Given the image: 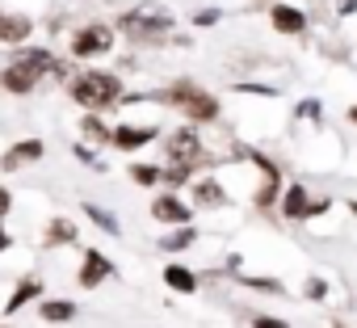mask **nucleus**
I'll return each mask as SVG.
<instances>
[{
    "label": "nucleus",
    "mask_w": 357,
    "mask_h": 328,
    "mask_svg": "<svg viewBox=\"0 0 357 328\" xmlns=\"http://www.w3.org/2000/svg\"><path fill=\"white\" fill-rule=\"evenodd\" d=\"M43 76H59V64L51 51H17V59L0 72V89L13 93V97H26L38 89Z\"/></svg>",
    "instance_id": "f257e3e1"
},
{
    "label": "nucleus",
    "mask_w": 357,
    "mask_h": 328,
    "mask_svg": "<svg viewBox=\"0 0 357 328\" xmlns=\"http://www.w3.org/2000/svg\"><path fill=\"white\" fill-rule=\"evenodd\" d=\"M68 93H72V101L84 105V110H105V105H114V101L122 97V80H118L114 72H80V76L68 84Z\"/></svg>",
    "instance_id": "f03ea898"
},
{
    "label": "nucleus",
    "mask_w": 357,
    "mask_h": 328,
    "mask_svg": "<svg viewBox=\"0 0 357 328\" xmlns=\"http://www.w3.org/2000/svg\"><path fill=\"white\" fill-rule=\"evenodd\" d=\"M164 101H172L190 122H215L219 118V101L206 93V89H194V84H172L164 93Z\"/></svg>",
    "instance_id": "7ed1b4c3"
},
{
    "label": "nucleus",
    "mask_w": 357,
    "mask_h": 328,
    "mask_svg": "<svg viewBox=\"0 0 357 328\" xmlns=\"http://www.w3.org/2000/svg\"><path fill=\"white\" fill-rule=\"evenodd\" d=\"M122 30H126L130 38L155 43V38H168V34H172V17H168L164 9H155V5H139V9H130V13L122 17Z\"/></svg>",
    "instance_id": "20e7f679"
},
{
    "label": "nucleus",
    "mask_w": 357,
    "mask_h": 328,
    "mask_svg": "<svg viewBox=\"0 0 357 328\" xmlns=\"http://www.w3.org/2000/svg\"><path fill=\"white\" fill-rule=\"evenodd\" d=\"M109 47H114V30H109L105 22H89V26L76 30V38H72V55H76V59L109 55Z\"/></svg>",
    "instance_id": "39448f33"
},
{
    "label": "nucleus",
    "mask_w": 357,
    "mask_h": 328,
    "mask_svg": "<svg viewBox=\"0 0 357 328\" xmlns=\"http://www.w3.org/2000/svg\"><path fill=\"white\" fill-rule=\"evenodd\" d=\"M269 22H273L278 34H303L307 30V13L294 9V5H273L269 9Z\"/></svg>",
    "instance_id": "423d86ee"
},
{
    "label": "nucleus",
    "mask_w": 357,
    "mask_h": 328,
    "mask_svg": "<svg viewBox=\"0 0 357 328\" xmlns=\"http://www.w3.org/2000/svg\"><path fill=\"white\" fill-rule=\"evenodd\" d=\"M109 274H114V265H109L97 248H89V253H84V265H80V286H84V290H93V286H101Z\"/></svg>",
    "instance_id": "0eeeda50"
},
{
    "label": "nucleus",
    "mask_w": 357,
    "mask_h": 328,
    "mask_svg": "<svg viewBox=\"0 0 357 328\" xmlns=\"http://www.w3.org/2000/svg\"><path fill=\"white\" fill-rule=\"evenodd\" d=\"M151 215H155L160 223H176V228L190 223V207H185L181 198H172V194H160V198L151 202Z\"/></svg>",
    "instance_id": "6e6552de"
},
{
    "label": "nucleus",
    "mask_w": 357,
    "mask_h": 328,
    "mask_svg": "<svg viewBox=\"0 0 357 328\" xmlns=\"http://www.w3.org/2000/svg\"><path fill=\"white\" fill-rule=\"evenodd\" d=\"M319 207H324V202H307V186H290L286 198H282L286 219H307V215H315Z\"/></svg>",
    "instance_id": "1a4fd4ad"
},
{
    "label": "nucleus",
    "mask_w": 357,
    "mask_h": 328,
    "mask_svg": "<svg viewBox=\"0 0 357 328\" xmlns=\"http://www.w3.org/2000/svg\"><path fill=\"white\" fill-rule=\"evenodd\" d=\"M43 156V139H22V143H13L9 151H5V169H22V164H30V160H38Z\"/></svg>",
    "instance_id": "9d476101"
},
{
    "label": "nucleus",
    "mask_w": 357,
    "mask_h": 328,
    "mask_svg": "<svg viewBox=\"0 0 357 328\" xmlns=\"http://www.w3.org/2000/svg\"><path fill=\"white\" fill-rule=\"evenodd\" d=\"M109 139H114V147H122V151H135V147L151 143V139H155V131H151V126H118Z\"/></svg>",
    "instance_id": "9b49d317"
},
{
    "label": "nucleus",
    "mask_w": 357,
    "mask_h": 328,
    "mask_svg": "<svg viewBox=\"0 0 357 328\" xmlns=\"http://www.w3.org/2000/svg\"><path fill=\"white\" fill-rule=\"evenodd\" d=\"M30 30H34V22L26 13H9V17L0 13V38H5V43H26Z\"/></svg>",
    "instance_id": "f8f14e48"
},
{
    "label": "nucleus",
    "mask_w": 357,
    "mask_h": 328,
    "mask_svg": "<svg viewBox=\"0 0 357 328\" xmlns=\"http://www.w3.org/2000/svg\"><path fill=\"white\" fill-rule=\"evenodd\" d=\"M164 282H168L176 295H194V290H198V278H194L185 265H164Z\"/></svg>",
    "instance_id": "ddd939ff"
},
{
    "label": "nucleus",
    "mask_w": 357,
    "mask_h": 328,
    "mask_svg": "<svg viewBox=\"0 0 357 328\" xmlns=\"http://www.w3.org/2000/svg\"><path fill=\"white\" fill-rule=\"evenodd\" d=\"M38 311H43L47 324H72L76 320V303H68V299H47Z\"/></svg>",
    "instance_id": "4468645a"
},
{
    "label": "nucleus",
    "mask_w": 357,
    "mask_h": 328,
    "mask_svg": "<svg viewBox=\"0 0 357 328\" xmlns=\"http://www.w3.org/2000/svg\"><path fill=\"white\" fill-rule=\"evenodd\" d=\"M194 202H198V207H223L227 194H223L219 181H198V186H194Z\"/></svg>",
    "instance_id": "2eb2a0df"
},
{
    "label": "nucleus",
    "mask_w": 357,
    "mask_h": 328,
    "mask_svg": "<svg viewBox=\"0 0 357 328\" xmlns=\"http://www.w3.org/2000/svg\"><path fill=\"white\" fill-rule=\"evenodd\" d=\"M38 290H43V282H38V278H26V282H22V286L13 290V299L5 303V311H9V315H13V311H22V307H26V303H30V299H34Z\"/></svg>",
    "instance_id": "dca6fc26"
},
{
    "label": "nucleus",
    "mask_w": 357,
    "mask_h": 328,
    "mask_svg": "<svg viewBox=\"0 0 357 328\" xmlns=\"http://www.w3.org/2000/svg\"><path fill=\"white\" fill-rule=\"evenodd\" d=\"M47 244H76V228L68 219H51L47 228Z\"/></svg>",
    "instance_id": "f3484780"
},
{
    "label": "nucleus",
    "mask_w": 357,
    "mask_h": 328,
    "mask_svg": "<svg viewBox=\"0 0 357 328\" xmlns=\"http://www.w3.org/2000/svg\"><path fill=\"white\" fill-rule=\"evenodd\" d=\"M164 173L160 169H151V164H130V181H139V186H155Z\"/></svg>",
    "instance_id": "a211bd4d"
},
{
    "label": "nucleus",
    "mask_w": 357,
    "mask_h": 328,
    "mask_svg": "<svg viewBox=\"0 0 357 328\" xmlns=\"http://www.w3.org/2000/svg\"><path fill=\"white\" fill-rule=\"evenodd\" d=\"M80 126H84V135H89V139H97V143H105V139H109V131H105V122H101L97 114H89Z\"/></svg>",
    "instance_id": "6ab92c4d"
},
{
    "label": "nucleus",
    "mask_w": 357,
    "mask_h": 328,
    "mask_svg": "<svg viewBox=\"0 0 357 328\" xmlns=\"http://www.w3.org/2000/svg\"><path fill=\"white\" fill-rule=\"evenodd\" d=\"M190 240H194V228L181 223V232H176V236H164V248H168V253H172V248H185Z\"/></svg>",
    "instance_id": "aec40b11"
},
{
    "label": "nucleus",
    "mask_w": 357,
    "mask_h": 328,
    "mask_svg": "<svg viewBox=\"0 0 357 328\" xmlns=\"http://www.w3.org/2000/svg\"><path fill=\"white\" fill-rule=\"evenodd\" d=\"M89 215H93V219H97V223H101V228H105L109 236H118V223H114V215H105L101 207H89Z\"/></svg>",
    "instance_id": "412c9836"
},
{
    "label": "nucleus",
    "mask_w": 357,
    "mask_h": 328,
    "mask_svg": "<svg viewBox=\"0 0 357 328\" xmlns=\"http://www.w3.org/2000/svg\"><path fill=\"white\" fill-rule=\"evenodd\" d=\"M248 286H257L261 295H278V290H282V282H278V278H273V282H269V278H252Z\"/></svg>",
    "instance_id": "4be33fe9"
},
{
    "label": "nucleus",
    "mask_w": 357,
    "mask_h": 328,
    "mask_svg": "<svg viewBox=\"0 0 357 328\" xmlns=\"http://www.w3.org/2000/svg\"><path fill=\"white\" fill-rule=\"evenodd\" d=\"M252 328H290V324H286V320H273V315H257Z\"/></svg>",
    "instance_id": "5701e85b"
},
{
    "label": "nucleus",
    "mask_w": 357,
    "mask_h": 328,
    "mask_svg": "<svg viewBox=\"0 0 357 328\" xmlns=\"http://www.w3.org/2000/svg\"><path fill=\"white\" fill-rule=\"evenodd\" d=\"M9 207H13V194H9V190H0V219L9 215Z\"/></svg>",
    "instance_id": "b1692460"
},
{
    "label": "nucleus",
    "mask_w": 357,
    "mask_h": 328,
    "mask_svg": "<svg viewBox=\"0 0 357 328\" xmlns=\"http://www.w3.org/2000/svg\"><path fill=\"white\" fill-rule=\"evenodd\" d=\"M307 295H311V299H324V282H319V278H311V282H307Z\"/></svg>",
    "instance_id": "393cba45"
},
{
    "label": "nucleus",
    "mask_w": 357,
    "mask_h": 328,
    "mask_svg": "<svg viewBox=\"0 0 357 328\" xmlns=\"http://www.w3.org/2000/svg\"><path fill=\"white\" fill-rule=\"evenodd\" d=\"M194 22H198V26H215V22H219V13H215V9H211V13H198V17H194Z\"/></svg>",
    "instance_id": "a878e982"
},
{
    "label": "nucleus",
    "mask_w": 357,
    "mask_h": 328,
    "mask_svg": "<svg viewBox=\"0 0 357 328\" xmlns=\"http://www.w3.org/2000/svg\"><path fill=\"white\" fill-rule=\"evenodd\" d=\"M9 244H13V240H9V232H5V228H0V253H5Z\"/></svg>",
    "instance_id": "bb28decb"
},
{
    "label": "nucleus",
    "mask_w": 357,
    "mask_h": 328,
    "mask_svg": "<svg viewBox=\"0 0 357 328\" xmlns=\"http://www.w3.org/2000/svg\"><path fill=\"white\" fill-rule=\"evenodd\" d=\"M349 118H353V122H357V110H349Z\"/></svg>",
    "instance_id": "cd10ccee"
},
{
    "label": "nucleus",
    "mask_w": 357,
    "mask_h": 328,
    "mask_svg": "<svg viewBox=\"0 0 357 328\" xmlns=\"http://www.w3.org/2000/svg\"><path fill=\"white\" fill-rule=\"evenodd\" d=\"M353 215H357V202H353Z\"/></svg>",
    "instance_id": "c85d7f7f"
},
{
    "label": "nucleus",
    "mask_w": 357,
    "mask_h": 328,
    "mask_svg": "<svg viewBox=\"0 0 357 328\" xmlns=\"http://www.w3.org/2000/svg\"><path fill=\"white\" fill-rule=\"evenodd\" d=\"M336 328H344V324H336Z\"/></svg>",
    "instance_id": "c756f323"
},
{
    "label": "nucleus",
    "mask_w": 357,
    "mask_h": 328,
    "mask_svg": "<svg viewBox=\"0 0 357 328\" xmlns=\"http://www.w3.org/2000/svg\"><path fill=\"white\" fill-rule=\"evenodd\" d=\"M0 328H5V324H0Z\"/></svg>",
    "instance_id": "7c9ffc66"
}]
</instances>
